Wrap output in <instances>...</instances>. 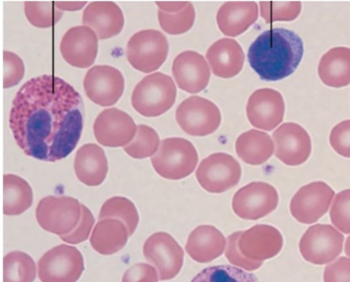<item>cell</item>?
Returning a JSON list of instances; mask_svg holds the SVG:
<instances>
[{
  "instance_id": "cell-1",
  "label": "cell",
  "mask_w": 350,
  "mask_h": 282,
  "mask_svg": "<svg viewBox=\"0 0 350 282\" xmlns=\"http://www.w3.org/2000/svg\"><path fill=\"white\" fill-rule=\"evenodd\" d=\"M80 94L62 79L42 75L20 89L10 125L19 147L35 159L55 163L76 148L83 127Z\"/></svg>"
},
{
  "instance_id": "cell-2",
  "label": "cell",
  "mask_w": 350,
  "mask_h": 282,
  "mask_svg": "<svg viewBox=\"0 0 350 282\" xmlns=\"http://www.w3.org/2000/svg\"><path fill=\"white\" fill-rule=\"evenodd\" d=\"M304 44L295 32L274 29L262 33L252 44L248 60L262 80L277 81L291 75L304 56Z\"/></svg>"
},
{
  "instance_id": "cell-3",
  "label": "cell",
  "mask_w": 350,
  "mask_h": 282,
  "mask_svg": "<svg viewBox=\"0 0 350 282\" xmlns=\"http://www.w3.org/2000/svg\"><path fill=\"white\" fill-rule=\"evenodd\" d=\"M151 161L161 177L176 181L193 173L198 163V156L189 140L172 137L162 141L159 151Z\"/></svg>"
},
{
  "instance_id": "cell-4",
  "label": "cell",
  "mask_w": 350,
  "mask_h": 282,
  "mask_svg": "<svg viewBox=\"0 0 350 282\" xmlns=\"http://www.w3.org/2000/svg\"><path fill=\"white\" fill-rule=\"evenodd\" d=\"M176 95V87L172 78L157 72L147 76L136 86L132 104L145 117H158L173 107Z\"/></svg>"
},
{
  "instance_id": "cell-5",
  "label": "cell",
  "mask_w": 350,
  "mask_h": 282,
  "mask_svg": "<svg viewBox=\"0 0 350 282\" xmlns=\"http://www.w3.org/2000/svg\"><path fill=\"white\" fill-rule=\"evenodd\" d=\"M81 216V204L69 197H46L40 201L36 210L40 227L60 237L75 229Z\"/></svg>"
},
{
  "instance_id": "cell-6",
  "label": "cell",
  "mask_w": 350,
  "mask_h": 282,
  "mask_svg": "<svg viewBox=\"0 0 350 282\" xmlns=\"http://www.w3.org/2000/svg\"><path fill=\"white\" fill-rule=\"evenodd\" d=\"M196 176L200 186L206 192L219 194L239 184L242 168L231 156L217 153L201 162Z\"/></svg>"
},
{
  "instance_id": "cell-7",
  "label": "cell",
  "mask_w": 350,
  "mask_h": 282,
  "mask_svg": "<svg viewBox=\"0 0 350 282\" xmlns=\"http://www.w3.org/2000/svg\"><path fill=\"white\" fill-rule=\"evenodd\" d=\"M84 270L81 252L67 244L47 251L38 262V276L42 282H77Z\"/></svg>"
},
{
  "instance_id": "cell-8",
  "label": "cell",
  "mask_w": 350,
  "mask_h": 282,
  "mask_svg": "<svg viewBox=\"0 0 350 282\" xmlns=\"http://www.w3.org/2000/svg\"><path fill=\"white\" fill-rule=\"evenodd\" d=\"M169 43L166 37L156 30H144L135 34L127 46V58L131 66L144 73L160 68L167 59Z\"/></svg>"
},
{
  "instance_id": "cell-9",
  "label": "cell",
  "mask_w": 350,
  "mask_h": 282,
  "mask_svg": "<svg viewBox=\"0 0 350 282\" xmlns=\"http://www.w3.org/2000/svg\"><path fill=\"white\" fill-rule=\"evenodd\" d=\"M344 236L329 225L310 227L299 242V251L308 262L323 265L334 261L341 253Z\"/></svg>"
},
{
  "instance_id": "cell-10",
  "label": "cell",
  "mask_w": 350,
  "mask_h": 282,
  "mask_svg": "<svg viewBox=\"0 0 350 282\" xmlns=\"http://www.w3.org/2000/svg\"><path fill=\"white\" fill-rule=\"evenodd\" d=\"M178 124L187 134L204 137L213 133L221 124L219 108L211 101L199 96H191L178 107Z\"/></svg>"
},
{
  "instance_id": "cell-11",
  "label": "cell",
  "mask_w": 350,
  "mask_h": 282,
  "mask_svg": "<svg viewBox=\"0 0 350 282\" xmlns=\"http://www.w3.org/2000/svg\"><path fill=\"white\" fill-rule=\"evenodd\" d=\"M278 203L279 195L273 186L265 182H252L233 196L232 208L240 218L257 221L275 211Z\"/></svg>"
},
{
  "instance_id": "cell-12",
  "label": "cell",
  "mask_w": 350,
  "mask_h": 282,
  "mask_svg": "<svg viewBox=\"0 0 350 282\" xmlns=\"http://www.w3.org/2000/svg\"><path fill=\"white\" fill-rule=\"evenodd\" d=\"M144 253L146 259L157 269L161 281L174 279L183 268L184 251L167 233L158 232L150 236L144 244Z\"/></svg>"
},
{
  "instance_id": "cell-13",
  "label": "cell",
  "mask_w": 350,
  "mask_h": 282,
  "mask_svg": "<svg viewBox=\"0 0 350 282\" xmlns=\"http://www.w3.org/2000/svg\"><path fill=\"white\" fill-rule=\"evenodd\" d=\"M94 133L97 142L106 147H125L134 139L137 126L126 112L116 108L103 110L96 117Z\"/></svg>"
},
{
  "instance_id": "cell-14",
  "label": "cell",
  "mask_w": 350,
  "mask_h": 282,
  "mask_svg": "<svg viewBox=\"0 0 350 282\" xmlns=\"http://www.w3.org/2000/svg\"><path fill=\"white\" fill-rule=\"evenodd\" d=\"M334 195L332 188L323 182H314L304 186L291 200V214L301 223H314L327 213Z\"/></svg>"
},
{
  "instance_id": "cell-15",
  "label": "cell",
  "mask_w": 350,
  "mask_h": 282,
  "mask_svg": "<svg viewBox=\"0 0 350 282\" xmlns=\"http://www.w3.org/2000/svg\"><path fill=\"white\" fill-rule=\"evenodd\" d=\"M87 96L102 107L115 104L122 96L125 79L122 73L109 66H96L90 69L84 79Z\"/></svg>"
},
{
  "instance_id": "cell-16",
  "label": "cell",
  "mask_w": 350,
  "mask_h": 282,
  "mask_svg": "<svg viewBox=\"0 0 350 282\" xmlns=\"http://www.w3.org/2000/svg\"><path fill=\"white\" fill-rule=\"evenodd\" d=\"M273 137L275 155L286 165L297 167L308 160L312 152L311 139L299 124L284 123L273 132Z\"/></svg>"
},
{
  "instance_id": "cell-17",
  "label": "cell",
  "mask_w": 350,
  "mask_h": 282,
  "mask_svg": "<svg viewBox=\"0 0 350 282\" xmlns=\"http://www.w3.org/2000/svg\"><path fill=\"white\" fill-rule=\"evenodd\" d=\"M283 244L280 231L269 225H257L242 231L239 240V247L243 256L262 262L278 255Z\"/></svg>"
},
{
  "instance_id": "cell-18",
  "label": "cell",
  "mask_w": 350,
  "mask_h": 282,
  "mask_svg": "<svg viewBox=\"0 0 350 282\" xmlns=\"http://www.w3.org/2000/svg\"><path fill=\"white\" fill-rule=\"evenodd\" d=\"M247 113L254 127L271 131L284 119L285 103L283 96L273 89H258L249 99Z\"/></svg>"
},
{
  "instance_id": "cell-19",
  "label": "cell",
  "mask_w": 350,
  "mask_h": 282,
  "mask_svg": "<svg viewBox=\"0 0 350 282\" xmlns=\"http://www.w3.org/2000/svg\"><path fill=\"white\" fill-rule=\"evenodd\" d=\"M60 50L62 57L68 64L78 68H88L96 60L98 38L88 27H73L63 37Z\"/></svg>"
},
{
  "instance_id": "cell-20",
  "label": "cell",
  "mask_w": 350,
  "mask_h": 282,
  "mask_svg": "<svg viewBox=\"0 0 350 282\" xmlns=\"http://www.w3.org/2000/svg\"><path fill=\"white\" fill-rule=\"evenodd\" d=\"M172 72L178 86L190 94L206 89L211 77L204 57L193 51H185L178 55L173 63Z\"/></svg>"
},
{
  "instance_id": "cell-21",
  "label": "cell",
  "mask_w": 350,
  "mask_h": 282,
  "mask_svg": "<svg viewBox=\"0 0 350 282\" xmlns=\"http://www.w3.org/2000/svg\"><path fill=\"white\" fill-rule=\"evenodd\" d=\"M83 24L91 29L99 40L118 36L125 19L121 8L112 2H93L84 10Z\"/></svg>"
},
{
  "instance_id": "cell-22",
  "label": "cell",
  "mask_w": 350,
  "mask_h": 282,
  "mask_svg": "<svg viewBox=\"0 0 350 282\" xmlns=\"http://www.w3.org/2000/svg\"><path fill=\"white\" fill-rule=\"evenodd\" d=\"M206 59L215 76L230 79L238 75L243 70L245 54L236 40L223 38L208 48Z\"/></svg>"
},
{
  "instance_id": "cell-23",
  "label": "cell",
  "mask_w": 350,
  "mask_h": 282,
  "mask_svg": "<svg viewBox=\"0 0 350 282\" xmlns=\"http://www.w3.org/2000/svg\"><path fill=\"white\" fill-rule=\"evenodd\" d=\"M259 8L254 2H228L218 10L217 23L221 32L228 37H237L258 20Z\"/></svg>"
},
{
  "instance_id": "cell-24",
  "label": "cell",
  "mask_w": 350,
  "mask_h": 282,
  "mask_svg": "<svg viewBox=\"0 0 350 282\" xmlns=\"http://www.w3.org/2000/svg\"><path fill=\"white\" fill-rule=\"evenodd\" d=\"M226 240L223 234L211 225H200L190 234L185 250L194 261L208 263L221 256Z\"/></svg>"
},
{
  "instance_id": "cell-25",
  "label": "cell",
  "mask_w": 350,
  "mask_h": 282,
  "mask_svg": "<svg viewBox=\"0 0 350 282\" xmlns=\"http://www.w3.org/2000/svg\"><path fill=\"white\" fill-rule=\"evenodd\" d=\"M75 171L79 180L85 185H100L108 173V162L103 149L95 144L81 147L76 154Z\"/></svg>"
},
{
  "instance_id": "cell-26",
  "label": "cell",
  "mask_w": 350,
  "mask_h": 282,
  "mask_svg": "<svg viewBox=\"0 0 350 282\" xmlns=\"http://www.w3.org/2000/svg\"><path fill=\"white\" fill-rule=\"evenodd\" d=\"M130 234L126 225L120 220H99L95 225L90 242L92 247L101 255H111L122 250Z\"/></svg>"
},
{
  "instance_id": "cell-27",
  "label": "cell",
  "mask_w": 350,
  "mask_h": 282,
  "mask_svg": "<svg viewBox=\"0 0 350 282\" xmlns=\"http://www.w3.org/2000/svg\"><path fill=\"white\" fill-rule=\"evenodd\" d=\"M318 74L328 87L340 88L350 85V48L336 47L328 51L319 61Z\"/></svg>"
},
{
  "instance_id": "cell-28",
  "label": "cell",
  "mask_w": 350,
  "mask_h": 282,
  "mask_svg": "<svg viewBox=\"0 0 350 282\" xmlns=\"http://www.w3.org/2000/svg\"><path fill=\"white\" fill-rule=\"evenodd\" d=\"M236 150L239 157L245 163L260 166L272 157L274 144L269 134L252 129L239 136Z\"/></svg>"
},
{
  "instance_id": "cell-29",
  "label": "cell",
  "mask_w": 350,
  "mask_h": 282,
  "mask_svg": "<svg viewBox=\"0 0 350 282\" xmlns=\"http://www.w3.org/2000/svg\"><path fill=\"white\" fill-rule=\"evenodd\" d=\"M33 191L24 179L12 174L4 175V214L18 216L33 204Z\"/></svg>"
},
{
  "instance_id": "cell-30",
  "label": "cell",
  "mask_w": 350,
  "mask_h": 282,
  "mask_svg": "<svg viewBox=\"0 0 350 282\" xmlns=\"http://www.w3.org/2000/svg\"><path fill=\"white\" fill-rule=\"evenodd\" d=\"M118 219L127 227L130 236L135 232L139 223V215L135 204L123 197H114L106 201L100 208L99 220Z\"/></svg>"
},
{
  "instance_id": "cell-31",
  "label": "cell",
  "mask_w": 350,
  "mask_h": 282,
  "mask_svg": "<svg viewBox=\"0 0 350 282\" xmlns=\"http://www.w3.org/2000/svg\"><path fill=\"white\" fill-rule=\"evenodd\" d=\"M36 264L26 253L13 251L4 258V282H33Z\"/></svg>"
},
{
  "instance_id": "cell-32",
  "label": "cell",
  "mask_w": 350,
  "mask_h": 282,
  "mask_svg": "<svg viewBox=\"0 0 350 282\" xmlns=\"http://www.w3.org/2000/svg\"><path fill=\"white\" fill-rule=\"evenodd\" d=\"M160 143L159 136L154 128L140 124L134 139L124 147V151L133 158L142 160L154 156Z\"/></svg>"
},
{
  "instance_id": "cell-33",
  "label": "cell",
  "mask_w": 350,
  "mask_h": 282,
  "mask_svg": "<svg viewBox=\"0 0 350 282\" xmlns=\"http://www.w3.org/2000/svg\"><path fill=\"white\" fill-rule=\"evenodd\" d=\"M191 282H259V280L254 274L242 268L218 265L203 269Z\"/></svg>"
},
{
  "instance_id": "cell-34",
  "label": "cell",
  "mask_w": 350,
  "mask_h": 282,
  "mask_svg": "<svg viewBox=\"0 0 350 282\" xmlns=\"http://www.w3.org/2000/svg\"><path fill=\"white\" fill-rule=\"evenodd\" d=\"M25 11L30 23L41 29L55 25L64 14L56 8L55 2H25Z\"/></svg>"
},
{
  "instance_id": "cell-35",
  "label": "cell",
  "mask_w": 350,
  "mask_h": 282,
  "mask_svg": "<svg viewBox=\"0 0 350 282\" xmlns=\"http://www.w3.org/2000/svg\"><path fill=\"white\" fill-rule=\"evenodd\" d=\"M159 21L162 29L167 33L178 36L187 33L193 27L196 12L191 3L177 14H170L161 10L158 14Z\"/></svg>"
},
{
  "instance_id": "cell-36",
  "label": "cell",
  "mask_w": 350,
  "mask_h": 282,
  "mask_svg": "<svg viewBox=\"0 0 350 282\" xmlns=\"http://www.w3.org/2000/svg\"><path fill=\"white\" fill-rule=\"evenodd\" d=\"M260 5L261 17L267 24L296 20L302 6L300 2H261Z\"/></svg>"
},
{
  "instance_id": "cell-37",
  "label": "cell",
  "mask_w": 350,
  "mask_h": 282,
  "mask_svg": "<svg viewBox=\"0 0 350 282\" xmlns=\"http://www.w3.org/2000/svg\"><path fill=\"white\" fill-rule=\"evenodd\" d=\"M331 222L345 234H350V189L340 192L329 212Z\"/></svg>"
},
{
  "instance_id": "cell-38",
  "label": "cell",
  "mask_w": 350,
  "mask_h": 282,
  "mask_svg": "<svg viewBox=\"0 0 350 282\" xmlns=\"http://www.w3.org/2000/svg\"><path fill=\"white\" fill-rule=\"evenodd\" d=\"M242 231H237L228 237L225 256L230 264L237 267L249 271L258 270L262 266L263 262L249 259L240 251L239 240Z\"/></svg>"
},
{
  "instance_id": "cell-39",
  "label": "cell",
  "mask_w": 350,
  "mask_h": 282,
  "mask_svg": "<svg viewBox=\"0 0 350 282\" xmlns=\"http://www.w3.org/2000/svg\"><path fill=\"white\" fill-rule=\"evenodd\" d=\"M4 88L17 85L23 79L25 68L23 61L14 53L4 52Z\"/></svg>"
},
{
  "instance_id": "cell-40",
  "label": "cell",
  "mask_w": 350,
  "mask_h": 282,
  "mask_svg": "<svg viewBox=\"0 0 350 282\" xmlns=\"http://www.w3.org/2000/svg\"><path fill=\"white\" fill-rule=\"evenodd\" d=\"M95 218L91 211L81 204V216L79 223L70 234L61 236V239L66 243L77 244L85 241L90 236L94 225Z\"/></svg>"
},
{
  "instance_id": "cell-41",
  "label": "cell",
  "mask_w": 350,
  "mask_h": 282,
  "mask_svg": "<svg viewBox=\"0 0 350 282\" xmlns=\"http://www.w3.org/2000/svg\"><path fill=\"white\" fill-rule=\"evenodd\" d=\"M329 143L338 154L350 158V119L344 120L332 128Z\"/></svg>"
},
{
  "instance_id": "cell-42",
  "label": "cell",
  "mask_w": 350,
  "mask_h": 282,
  "mask_svg": "<svg viewBox=\"0 0 350 282\" xmlns=\"http://www.w3.org/2000/svg\"><path fill=\"white\" fill-rule=\"evenodd\" d=\"M324 282H350V258L340 257L326 266Z\"/></svg>"
},
{
  "instance_id": "cell-43",
  "label": "cell",
  "mask_w": 350,
  "mask_h": 282,
  "mask_svg": "<svg viewBox=\"0 0 350 282\" xmlns=\"http://www.w3.org/2000/svg\"><path fill=\"white\" fill-rule=\"evenodd\" d=\"M157 270L150 264L139 263L124 274L122 282H159Z\"/></svg>"
},
{
  "instance_id": "cell-44",
  "label": "cell",
  "mask_w": 350,
  "mask_h": 282,
  "mask_svg": "<svg viewBox=\"0 0 350 282\" xmlns=\"http://www.w3.org/2000/svg\"><path fill=\"white\" fill-rule=\"evenodd\" d=\"M189 3L187 2H156L159 10L170 14L180 12Z\"/></svg>"
},
{
  "instance_id": "cell-45",
  "label": "cell",
  "mask_w": 350,
  "mask_h": 282,
  "mask_svg": "<svg viewBox=\"0 0 350 282\" xmlns=\"http://www.w3.org/2000/svg\"><path fill=\"white\" fill-rule=\"evenodd\" d=\"M87 2H55L57 9L60 11L76 12L82 10Z\"/></svg>"
},
{
  "instance_id": "cell-46",
  "label": "cell",
  "mask_w": 350,
  "mask_h": 282,
  "mask_svg": "<svg viewBox=\"0 0 350 282\" xmlns=\"http://www.w3.org/2000/svg\"><path fill=\"white\" fill-rule=\"evenodd\" d=\"M345 254L350 257V236L347 237L345 244Z\"/></svg>"
}]
</instances>
